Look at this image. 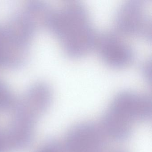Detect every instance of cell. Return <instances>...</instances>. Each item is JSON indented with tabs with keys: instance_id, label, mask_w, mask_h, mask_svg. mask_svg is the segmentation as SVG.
Wrapping results in <instances>:
<instances>
[{
	"instance_id": "obj_1",
	"label": "cell",
	"mask_w": 152,
	"mask_h": 152,
	"mask_svg": "<svg viewBox=\"0 0 152 152\" xmlns=\"http://www.w3.org/2000/svg\"><path fill=\"white\" fill-rule=\"evenodd\" d=\"M52 26L68 56L83 57L94 50L97 33L88 10L79 1H66L54 14Z\"/></svg>"
},
{
	"instance_id": "obj_2",
	"label": "cell",
	"mask_w": 152,
	"mask_h": 152,
	"mask_svg": "<svg viewBox=\"0 0 152 152\" xmlns=\"http://www.w3.org/2000/svg\"><path fill=\"white\" fill-rule=\"evenodd\" d=\"M115 30L124 37L148 39L152 37V19L145 6L135 1H127L117 11Z\"/></svg>"
},
{
	"instance_id": "obj_3",
	"label": "cell",
	"mask_w": 152,
	"mask_h": 152,
	"mask_svg": "<svg viewBox=\"0 0 152 152\" xmlns=\"http://www.w3.org/2000/svg\"><path fill=\"white\" fill-rule=\"evenodd\" d=\"M94 49L106 64L113 68L128 67L134 58L131 46L115 30L97 33Z\"/></svg>"
},
{
	"instance_id": "obj_4",
	"label": "cell",
	"mask_w": 152,
	"mask_h": 152,
	"mask_svg": "<svg viewBox=\"0 0 152 152\" xmlns=\"http://www.w3.org/2000/svg\"><path fill=\"white\" fill-rule=\"evenodd\" d=\"M40 152H56V151L53 148L47 147L44 148Z\"/></svg>"
}]
</instances>
